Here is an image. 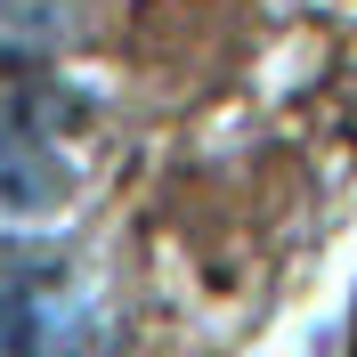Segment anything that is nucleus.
Listing matches in <instances>:
<instances>
[{
	"mask_svg": "<svg viewBox=\"0 0 357 357\" xmlns=\"http://www.w3.org/2000/svg\"><path fill=\"white\" fill-rule=\"evenodd\" d=\"M122 309L82 252L0 244V357H114Z\"/></svg>",
	"mask_w": 357,
	"mask_h": 357,
	"instance_id": "nucleus-1",
	"label": "nucleus"
},
{
	"mask_svg": "<svg viewBox=\"0 0 357 357\" xmlns=\"http://www.w3.org/2000/svg\"><path fill=\"white\" fill-rule=\"evenodd\" d=\"M73 187V106L57 89L0 82V220H49Z\"/></svg>",
	"mask_w": 357,
	"mask_h": 357,
	"instance_id": "nucleus-2",
	"label": "nucleus"
},
{
	"mask_svg": "<svg viewBox=\"0 0 357 357\" xmlns=\"http://www.w3.org/2000/svg\"><path fill=\"white\" fill-rule=\"evenodd\" d=\"M98 0H0V66H33L57 49L89 41Z\"/></svg>",
	"mask_w": 357,
	"mask_h": 357,
	"instance_id": "nucleus-3",
	"label": "nucleus"
}]
</instances>
